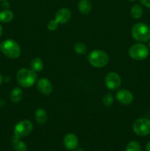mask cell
<instances>
[{"label":"cell","mask_w":150,"mask_h":151,"mask_svg":"<svg viewBox=\"0 0 150 151\" xmlns=\"http://www.w3.org/2000/svg\"><path fill=\"white\" fill-rule=\"evenodd\" d=\"M17 82L21 86L24 88H29L32 86L37 81L36 72L32 69H28L26 68L21 69L18 71L16 75Z\"/></svg>","instance_id":"1"},{"label":"cell","mask_w":150,"mask_h":151,"mask_svg":"<svg viewBox=\"0 0 150 151\" xmlns=\"http://www.w3.org/2000/svg\"><path fill=\"white\" fill-rule=\"evenodd\" d=\"M131 32L132 38L139 42H146L150 39V27L143 22L135 24Z\"/></svg>","instance_id":"2"},{"label":"cell","mask_w":150,"mask_h":151,"mask_svg":"<svg viewBox=\"0 0 150 151\" xmlns=\"http://www.w3.org/2000/svg\"><path fill=\"white\" fill-rule=\"evenodd\" d=\"M1 51L4 55L11 59L18 58L21 55L20 46L13 39H7L3 41Z\"/></svg>","instance_id":"3"},{"label":"cell","mask_w":150,"mask_h":151,"mask_svg":"<svg viewBox=\"0 0 150 151\" xmlns=\"http://www.w3.org/2000/svg\"><path fill=\"white\" fill-rule=\"evenodd\" d=\"M88 61L94 67L101 68L106 66L109 62V56L101 50H93L88 55Z\"/></svg>","instance_id":"4"},{"label":"cell","mask_w":150,"mask_h":151,"mask_svg":"<svg viewBox=\"0 0 150 151\" xmlns=\"http://www.w3.org/2000/svg\"><path fill=\"white\" fill-rule=\"evenodd\" d=\"M129 55L134 60H144L149 55V49L143 44H133L129 48Z\"/></svg>","instance_id":"5"},{"label":"cell","mask_w":150,"mask_h":151,"mask_svg":"<svg viewBox=\"0 0 150 151\" xmlns=\"http://www.w3.org/2000/svg\"><path fill=\"white\" fill-rule=\"evenodd\" d=\"M33 125L32 122L27 119L21 120L18 122L14 128V136L19 139L26 137L32 131Z\"/></svg>","instance_id":"6"},{"label":"cell","mask_w":150,"mask_h":151,"mask_svg":"<svg viewBox=\"0 0 150 151\" xmlns=\"http://www.w3.org/2000/svg\"><path fill=\"white\" fill-rule=\"evenodd\" d=\"M132 129L138 136L144 137L150 134V120L146 118H140L133 122Z\"/></svg>","instance_id":"7"},{"label":"cell","mask_w":150,"mask_h":151,"mask_svg":"<svg viewBox=\"0 0 150 151\" xmlns=\"http://www.w3.org/2000/svg\"><path fill=\"white\" fill-rule=\"evenodd\" d=\"M104 83L108 89L116 90L121 86V79L116 72H110L105 76Z\"/></svg>","instance_id":"8"},{"label":"cell","mask_w":150,"mask_h":151,"mask_svg":"<svg viewBox=\"0 0 150 151\" xmlns=\"http://www.w3.org/2000/svg\"><path fill=\"white\" fill-rule=\"evenodd\" d=\"M37 88L44 95H49L52 91V84L47 78H41L37 83Z\"/></svg>","instance_id":"9"},{"label":"cell","mask_w":150,"mask_h":151,"mask_svg":"<svg viewBox=\"0 0 150 151\" xmlns=\"http://www.w3.org/2000/svg\"><path fill=\"white\" fill-rule=\"evenodd\" d=\"M116 99L122 105H129L133 100V95L126 89H121L116 94Z\"/></svg>","instance_id":"10"},{"label":"cell","mask_w":150,"mask_h":151,"mask_svg":"<svg viewBox=\"0 0 150 151\" xmlns=\"http://www.w3.org/2000/svg\"><path fill=\"white\" fill-rule=\"evenodd\" d=\"M63 144L66 149L69 150H74L76 149L79 141L78 138L75 134H68L65 136L64 139H63Z\"/></svg>","instance_id":"11"},{"label":"cell","mask_w":150,"mask_h":151,"mask_svg":"<svg viewBox=\"0 0 150 151\" xmlns=\"http://www.w3.org/2000/svg\"><path fill=\"white\" fill-rule=\"evenodd\" d=\"M71 18V12L69 9L61 8L55 14V20L59 24H66L69 22Z\"/></svg>","instance_id":"12"},{"label":"cell","mask_w":150,"mask_h":151,"mask_svg":"<svg viewBox=\"0 0 150 151\" xmlns=\"http://www.w3.org/2000/svg\"><path fill=\"white\" fill-rule=\"evenodd\" d=\"M35 118L36 122L40 125H44L47 122V113L44 109H38L35 113Z\"/></svg>","instance_id":"13"},{"label":"cell","mask_w":150,"mask_h":151,"mask_svg":"<svg viewBox=\"0 0 150 151\" xmlns=\"http://www.w3.org/2000/svg\"><path fill=\"white\" fill-rule=\"evenodd\" d=\"M78 8L82 14H88L92 10V3L89 0H80L78 4Z\"/></svg>","instance_id":"14"},{"label":"cell","mask_w":150,"mask_h":151,"mask_svg":"<svg viewBox=\"0 0 150 151\" xmlns=\"http://www.w3.org/2000/svg\"><path fill=\"white\" fill-rule=\"evenodd\" d=\"M12 143H13V147L16 151H26L27 147L26 144L24 142L21 140V139L13 136L12 138Z\"/></svg>","instance_id":"15"},{"label":"cell","mask_w":150,"mask_h":151,"mask_svg":"<svg viewBox=\"0 0 150 151\" xmlns=\"http://www.w3.org/2000/svg\"><path fill=\"white\" fill-rule=\"evenodd\" d=\"M10 97L13 103H19V102H20L22 100V97H23L22 90L20 88H19V87H16V88H14L11 91Z\"/></svg>","instance_id":"16"},{"label":"cell","mask_w":150,"mask_h":151,"mask_svg":"<svg viewBox=\"0 0 150 151\" xmlns=\"http://www.w3.org/2000/svg\"><path fill=\"white\" fill-rule=\"evenodd\" d=\"M30 67L34 72H41L44 68V63L40 58H34L30 62Z\"/></svg>","instance_id":"17"},{"label":"cell","mask_w":150,"mask_h":151,"mask_svg":"<svg viewBox=\"0 0 150 151\" xmlns=\"http://www.w3.org/2000/svg\"><path fill=\"white\" fill-rule=\"evenodd\" d=\"M14 17V14L11 10H4L0 12V22L3 23H8L11 22Z\"/></svg>","instance_id":"18"},{"label":"cell","mask_w":150,"mask_h":151,"mask_svg":"<svg viewBox=\"0 0 150 151\" xmlns=\"http://www.w3.org/2000/svg\"><path fill=\"white\" fill-rule=\"evenodd\" d=\"M130 14L133 19H140L143 15V9L141 6H140L139 4H135V5L132 6V9H131Z\"/></svg>","instance_id":"19"},{"label":"cell","mask_w":150,"mask_h":151,"mask_svg":"<svg viewBox=\"0 0 150 151\" xmlns=\"http://www.w3.org/2000/svg\"><path fill=\"white\" fill-rule=\"evenodd\" d=\"M87 50V46L85 45V44L82 42H78L76 43L74 45V50L76 53L79 55H84L86 53Z\"/></svg>","instance_id":"20"},{"label":"cell","mask_w":150,"mask_h":151,"mask_svg":"<svg viewBox=\"0 0 150 151\" xmlns=\"http://www.w3.org/2000/svg\"><path fill=\"white\" fill-rule=\"evenodd\" d=\"M113 100H114V99H113V95L110 93H107L103 97L102 103L104 104V106H107V107H110L113 105Z\"/></svg>","instance_id":"21"},{"label":"cell","mask_w":150,"mask_h":151,"mask_svg":"<svg viewBox=\"0 0 150 151\" xmlns=\"http://www.w3.org/2000/svg\"><path fill=\"white\" fill-rule=\"evenodd\" d=\"M126 151H141V145L137 142L132 141L126 145Z\"/></svg>","instance_id":"22"},{"label":"cell","mask_w":150,"mask_h":151,"mask_svg":"<svg viewBox=\"0 0 150 151\" xmlns=\"http://www.w3.org/2000/svg\"><path fill=\"white\" fill-rule=\"evenodd\" d=\"M58 24L59 23L55 20V19H54V20H51L49 22L48 24H47V28H48V29L49 31H54L57 29V27H58Z\"/></svg>","instance_id":"23"},{"label":"cell","mask_w":150,"mask_h":151,"mask_svg":"<svg viewBox=\"0 0 150 151\" xmlns=\"http://www.w3.org/2000/svg\"><path fill=\"white\" fill-rule=\"evenodd\" d=\"M143 5L146 6L148 8H150V0H140Z\"/></svg>","instance_id":"24"},{"label":"cell","mask_w":150,"mask_h":151,"mask_svg":"<svg viewBox=\"0 0 150 151\" xmlns=\"http://www.w3.org/2000/svg\"><path fill=\"white\" fill-rule=\"evenodd\" d=\"M146 150L150 151V142H149L147 143L146 146Z\"/></svg>","instance_id":"25"},{"label":"cell","mask_w":150,"mask_h":151,"mask_svg":"<svg viewBox=\"0 0 150 151\" xmlns=\"http://www.w3.org/2000/svg\"><path fill=\"white\" fill-rule=\"evenodd\" d=\"M2 33H3V29H2V27L0 25V38H1V36L2 35Z\"/></svg>","instance_id":"26"},{"label":"cell","mask_w":150,"mask_h":151,"mask_svg":"<svg viewBox=\"0 0 150 151\" xmlns=\"http://www.w3.org/2000/svg\"><path fill=\"white\" fill-rule=\"evenodd\" d=\"M2 82H3V78H2V76H1V74H0V85L2 83Z\"/></svg>","instance_id":"27"},{"label":"cell","mask_w":150,"mask_h":151,"mask_svg":"<svg viewBox=\"0 0 150 151\" xmlns=\"http://www.w3.org/2000/svg\"><path fill=\"white\" fill-rule=\"evenodd\" d=\"M76 151H84V150H83V149H82V148H78L77 150H76Z\"/></svg>","instance_id":"28"},{"label":"cell","mask_w":150,"mask_h":151,"mask_svg":"<svg viewBox=\"0 0 150 151\" xmlns=\"http://www.w3.org/2000/svg\"><path fill=\"white\" fill-rule=\"evenodd\" d=\"M148 46H149V48L150 49V39H149V44H148Z\"/></svg>","instance_id":"29"},{"label":"cell","mask_w":150,"mask_h":151,"mask_svg":"<svg viewBox=\"0 0 150 151\" xmlns=\"http://www.w3.org/2000/svg\"><path fill=\"white\" fill-rule=\"evenodd\" d=\"M1 44L0 43V50H1Z\"/></svg>","instance_id":"30"},{"label":"cell","mask_w":150,"mask_h":151,"mask_svg":"<svg viewBox=\"0 0 150 151\" xmlns=\"http://www.w3.org/2000/svg\"><path fill=\"white\" fill-rule=\"evenodd\" d=\"M0 1H6V0H0Z\"/></svg>","instance_id":"31"},{"label":"cell","mask_w":150,"mask_h":151,"mask_svg":"<svg viewBox=\"0 0 150 151\" xmlns=\"http://www.w3.org/2000/svg\"><path fill=\"white\" fill-rule=\"evenodd\" d=\"M129 1H135V0H129Z\"/></svg>","instance_id":"32"}]
</instances>
